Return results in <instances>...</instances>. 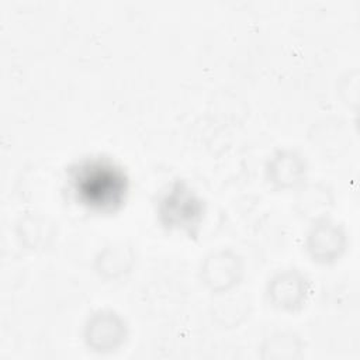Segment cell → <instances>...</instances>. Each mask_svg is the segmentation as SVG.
<instances>
[{
  "mask_svg": "<svg viewBox=\"0 0 360 360\" xmlns=\"http://www.w3.org/2000/svg\"><path fill=\"white\" fill-rule=\"evenodd\" d=\"M347 246V232L329 215L311 221L305 235V250L312 262L332 264L340 259Z\"/></svg>",
  "mask_w": 360,
  "mask_h": 360,
  "instance_id": "cell-3",
  "label": "cell"
},
{
  "mask_svg": "<svg viewBox=\"0 0 360 360\" xmlns=\"http://www.w3.org/2000/svg\"><path fill=\"white\" fill-rule=\"evenodd\" d=\"M129 328L125 318L111 308H100L84 321L82 336L84 346L94 354H114L125 345Z\"/></svg>",
  "mask_w": 360,
  "mask_h": 360,
  "instance_id": "cell-1",
  "label": "cell"
},
{
  "mask_svg": "<svg viewBox=\"0 0 360 360\" xmlns=\"http://www.w3.org/2000/svg\"><path fill=\"white\" fill-rule=\"evenodd\" d=\"M264 174L267 183L281 191L298 190L307 183L308 163L305 156L291 148H283L269 156Z\"/></svg>",
  "mask_w": 360,
  "mask_h": 360,
  "instance_id": "cell-6",
  "label": "cell"
},
{
  "mask_svg": "<svg viewBox=\"0 0 360 360\" xmlns=\"http://www.w3.org/2000/svg\"><path fill=\"white\" fill-rule=\"evenodd\" d=\"M135 263L134 249L122 242H114L103 249L94 257V269L100 277L115 280L131 271Z\"/></svg>",
  "mask_w": 360,
  "mask_h": 360,
  "instance_id": "cell-7",
  "label": "cell"
},
{
  "mask_svg": "<svg viewBox=\"0 0 360 360\" xmlns=\"http://www.w3.org/2000/svg\"><path fill=\"white\" fill-rule=\"evenodd\" d=\"M305 352L304 340L294 332L277 330L266 336L260 345L262 359L271 360H295L301 359Z\"/></svg>",
  "mask_w": 360,
  "mask_h": 360,
  "instance_id": "cell-9",
  "label": "cell"
},
{
  "mask_svg": "<svg viewBox=\"0 0 360 360\" xmlns=\"http://www.w3.org/2000/svg\"><path fill=\"white\" fill-rule=\"evenodd\" d=\"M17 235L28 249H44L53 239V226L45 217L28 214L18 221Z\"/></svg>",
  "mask_w": 360,
  "mask_h": 360,
  "instance_id": "cell-10",
  "label": "cell"
},
{
  "mask_svg": "<svg viewBox=\"0 0 360 360\" xmlns=\"http://www.w3.org/2000/svg\"><path fill=\"white\" fill-rule=\"evenodd\" d=\"M311 294V280L300 269H281L266 284V298L271 307L284 312L300 311Z\"/></svg>",
  "mask_w": 360,
  "mask_h": 360,
  "instance_id": "cell-4",
  "label": "cell"
},
{
  "mask_svg": "<svg viewBox=\"0 0 360 360\" xmlns=\"http://www.w3.org/2000/svg\"><path fill=\"white\" fill-rule=\"evenodd\" d=\"M158 212L166 226L193 231L200 224L202 201L190 186L177 181L160 195Z\"/></svg>",
  "mask_w": 360,
  "mask_h": 360,
  "instance_id": "cell-2",
  "label": "cell"
},
{
  "mask_svg": "<svg viewBox=\"0 0 360 360\" xmlns=\"http://www.w3.org/2000/svg\"><path fill=\"white\" fill-rule=\"evenodd\" d=\"M219 300L212 309L217 323L224 328L240 325L249 314V300L242 295H232L231 291L219 294Z\"/></svg>",
  "mask_w": 360,
  "mask_h": 360,
  "instance_id": "cell-11",
  "label": "cell"
},
{
  "mask_svg": "<svg viewBox=\"0 0 360 360\" xmlns=\"http://www.w3.org/2000/svg\"><path fill=\"white\" fill-rule=\"evenodd\" d=\"M333 207V193L322 181L305 183L297 190L295 211L308 219H316L328 215Z\"/></svg>",
  "mask_w": 360,
  "mask_h": 360,
  "instance_id": "cell-8",
  "label": "cell"
},
{
  "mask_svg": "<svg viewBox=\"0 0 360 360\" xmlns=\"http://www.w3.org/2000/svg\"><path fill=\"white\" fill-rule=\"evenodd\" d=\"M243 277V260L238 252L221 248L208 253L200 267L202 284L219 295L232 291Z\"/></svg>",
  "mask_w": 360,
  "mask_h": 360,
  "instance_id": "cell-5",
  "label": "cell"
}]
</instances>
